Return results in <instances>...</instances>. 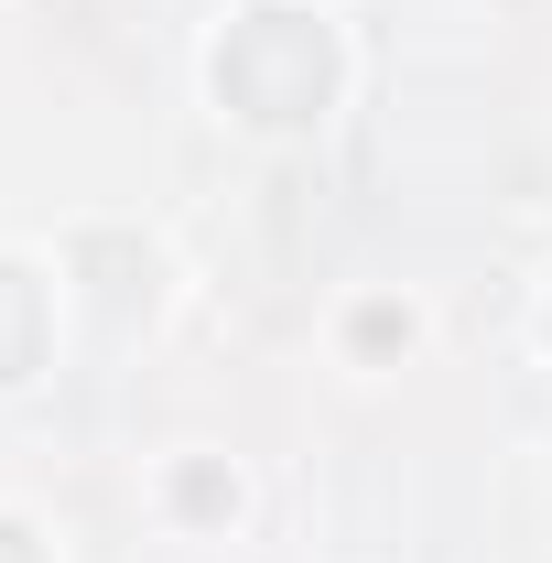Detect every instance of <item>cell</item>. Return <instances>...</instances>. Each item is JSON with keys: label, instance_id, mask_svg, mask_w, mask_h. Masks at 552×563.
<instances>
[{"label": "cell", "instance_id": "1", "mask_svg": "<svg viewBox=\"0 0 552 563\" xmlns=\"http://www.w3.org/2000/svg\"><path fill=\"white\" fill-rule=\"evenodd\" d=\"M0 563H22V531H0Z\"/></svg>", "mask_w": 552, "mask_h": 563}]
</instances>
